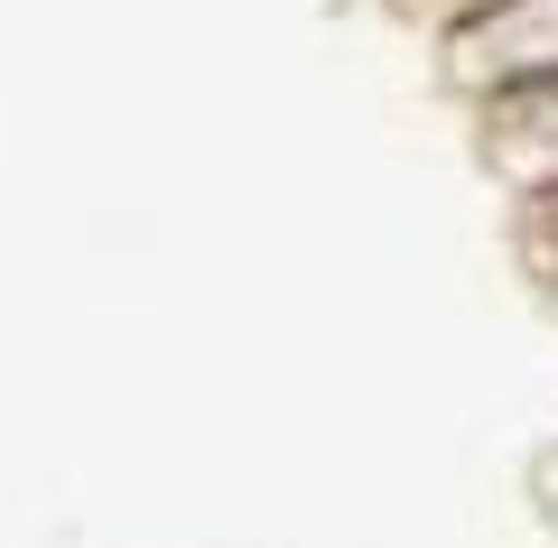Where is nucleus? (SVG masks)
<instances>
[{
    "label": "nucleus",
    "instance_id": "f257e3e1",
    "mask_svg": "<svg viewBox=\"0 0 558 548\" xmlns=\"http://www.w3.org/2000/svg\"><path fill=\"white\" fill-rule=\"evenodd\" d=\"M438 57H447V84L465 102L558 84V0H484L475 20H457L438 38Z\"/></svg>",
    "mask_w": 558,
    "mask_h": 548
},
{
    "label": "nucleus",
    "instance_id": "f03ea898",
    "mask_svg": "<svg viewBox=\"0 0 558 548\" xmlns=\"http://www.w3.org/2000/svg\"><path fill=\"white\" fill-rule=\"evenodd\" d=\"M475 131H484V158H494V176L512 186V196L558 186V84L475 102Z\"/></svg>",
    "mask_w": 558,
    "mask_h": 548
},
{
    "label": "nucleus",
    "instance_id": "7ed1b4c3",
    "mask_svg": "<svg viewBox=\"0 0 558 548\" xmlns=\"http://www.w3.org/2000/svg\"><path fill=\"white\" fill-rule=\"evenodd\" d=\"M521 233H531L539 270L558 279V186H539V196H521Z\"/></svg>",
    "mask_w": 558,
    "mask_h": 548
},
{
    "label": "nucleus",
    "instance_id": "20e7f679",
    "mask_svg": "<svg viewBox=\"0 0 558 548\" xmlns=\"http://www.w3.org/2000/svg\"><path fill=\"white\" fill-rule=\"evenodd\" d=\"M539 492H549V521H558V455H549V465H539Z\"/></svg>",
    "mask_w": 558,
    "mask_h": 548
}]
</instances>
